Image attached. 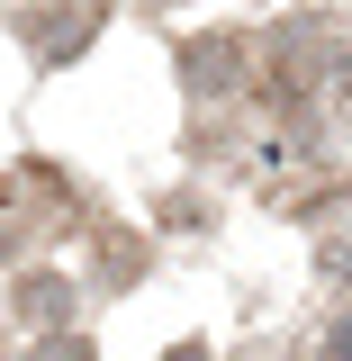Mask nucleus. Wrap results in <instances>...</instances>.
Returning a JSON list of instances; mask_svg holds the SVG:
<instances>
[{"mask_svg": "<svg viewBox=\"0 0 352 361\" xmlns=\"http://www.w3.org/2000/svg\"><path fill=\"white\" fill-rule=\"evenodd\" d=\"M262 73L280 99H308V90H352V45H334L325 27H280L262 45Z\"/></svg>", "mask_w": 352, "mask_h": 361, "instance_id": "nucleus-1", "label": "nucleus"}, {"mask_svg": "<svg viewBox=\"0 0 352 361\" xmlns=\"http://www.w3.org/2000/svg\"><path fill=\"white\" fill-rule=\"evenodd\" d=\"M18 316H28V325H45V334H63V316H73V280L28 271V280H18Z\"/></svg>", "mask_w": 352, "mask_h": 361, "instance_id": "nucleus-3", "label": "nucleus"}, {"mask_svg": "<svg viewBox=\"0 0 352 361\" xmlns=\"http://www.w3.org/2000/svg\"><path fill=\"white\" fill-rule=\"evenodd\" d=\"M18 235H28V217H9V199H0V253H9Z\"/></svg>", "mask_w": 352, "mask_h": 361, "instance_id": "nucleus-5", "label": "nucleus"}, {"mask_svg": "<svg viewBox=\"0 0 352 361\" xmlns=\"http://www.w3.org/2000/svg\"><path fill=\"white\" fill-rule=\"evenodd\" d=\"M163 361H208V353H199V343H181V353H163Z\"/></svg>", "mask_w": 352, "mask_h": 361, "instance_id": "nucleus-7", "label": "nucleus"}, {"mask_svg": "<svg viewBox=\"0 0 352 361\" xmlns=\"http://www.w3.org/2000/svg\"><path fill=\"white\" fill-rule=\"evenodd\" d=\"M334 361H352V316H344V325H334Z\"/></svg>", "mask_w": 352, "mask_h": 361, "instance_id": "nucleus-6", "label": "nucleus"}, {"mask_svg": "<svg viewBox=\"0 0 352 361\" xmlns=\"http://www.w3.org/2000/svg\"><path fill=\"white\" fill-rule=\"evenodd\" d=\"M37 361H90V343H82V334H45Z\"/></svg>", "mask_w": 352, "mask_h": 361, "instance_id": "nucleus-4", "label": "nucleus"}, {"mask_svg": "<svg viewBox=\"0 0 352 361\" xmlns=\"http://www.w3.org/2000/svg\"><path fill=\"white\" fill-rule=\"evenodd\" d=\"M244 73H253V37H235V27H217V37H199V45H181V82L199 90V99L244 90Z\"/></svg>", "mask_w": 352, "mask_h": 361, "instance_id": "nucleus-2", "label": "nucleus"}]
</instances>
